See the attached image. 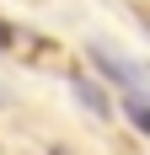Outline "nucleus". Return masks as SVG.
Returning a JSON list of instances; mask_svg holds the SVG:
<instances>
[{
    "label": "nucleus",
    "mask_w": 150,
    "mask_h": 155,
    "mask_svg": "<svg viewBox=\"0 0 150 155\" xmlns=\"http://www.w3.org/2000/svg\"><path fill=\"white\" fill-rule=\"evenodd\" d=\"M86 54H91V64H97L107 80H118L123 91H134V96H139V91L150 86V70H145L139 59H129V54H118L113 43H86Z\"/></svg>",
    "instance_id": "1"
},
{
    "label": "nucleus",
    "mask_w": 150,
    "mask_h": 155,
    "mask_svg": "<svg viewBox=\"0 0 150 155\" xmlns=\"http://www.w3.org/2000/svg\"><path fill=\"white\" fill-rule=\"evenodd\" d=\"M70 86H75V96H80V102H86V107H91V112H97V118H107V96H102V91H97V86H91V80H80V75H75V80H70Z\"/></svg>",
    "instance_id": "2"
},
{
    "label": "nucleus",
    "mask_w": 150,
    "mask_h": 155,
    "mask_svg": "<svg viewBox=\"0 0 150 155\" xmlns=\"http://www.w3.org/2000/svg\"><path fill=\"white\" fill-rule=\"evenodd\" d=\"M129 123H134L139 134H150V102L145 96H129Z\"/></svg>",
    "instance_id": "3"
},
{
    "label": "nucleus",
    "mask_w": 150,
    "mask_h": 155,
    "mask_svg": "<svg viewBox=\"0 0 150 155\" xmlns=\"http://www.w3.org/2000/svg\"><path fill=\"white\" fill-rule=\"evenodd\" d=\"M11 43H16V32L5 27V21H0V48H11Z\"/></svg>",
    "instance_id": "4"
}]
</instances>
